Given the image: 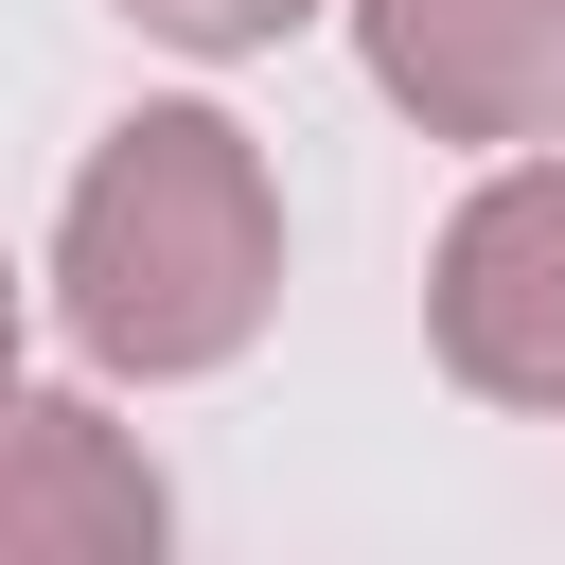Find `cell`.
Returning a JSON list of instances; mask_svg holds the SVG:
<instances>
[{
  "label": "cell",
  "instance_id": "obj_4",
  "mask_svg": "<svg viewBox=\"0 0 565 565\" xmlns=\"http://www.w3.org/2000/svg\"><path fill=\"white\" fill-rule=\"evenodd\" d=\"M177 530L141 424H106L88 388H0V565H141Z\"/></svg>",
  "mask_w": 565,
  "mask_h": 565
},
{
  "label": "cell",
  "instance_id": "obj_5",
  "mask_svg": "<svg viewBox=\"0 0 565 565\" xmlns=\"http://www.w3.org/2000/svg\"><path fill=\"white\" fill-rule=\"evenodd\" d=\"M141 35H177V53H265V35H300L318 0H124Z\"/></svg>",
  "mask_w": 565,
  "mask_h": 565
},
{
  "label": "cell",
  "instance_id": "obj_3",
  "mask_svg": "<svg viewBox=\"0 0 565 565\" xmlns=\"http://www.w3.org/2000/svg\"><path fill=\"white\" fill-rule=\"evenodd\" d=\"M353 53L424 141H565V0H353Z\"/></svg>",
  "mask_w": 565,
  "mask_h": 565
},
{
  "label": "cell",
  "instance_id": "obj_6",
  "mask_svg": "<svg viewBox=\"0 0 565 565\" xmlns=\"http://www.w3.org/2000/svg\"><path fill=\"white\" fill-rule=\"evenodd\" d=\"M0 388H18V265H0Z\"/></svg>",
  "mask_w": 565,
  "mask_h": 565
},
{
  "label": "cell",
  "instance_id": "obj_1",
  "mask_svg": "<svg viewBox=\"0 0 565 565\" xmlns=\"http://www.w3.org/2000/svg\"><path fill=\"white\" fill-rule=\"evenodd\" d=\"M282 300V177L230 106H124L53 212V318L88 371H230Z\"/></svg>",
  "mask_w": 565,
  "mask_h": 565
},
{
  "label": "cell",
  "instance_id": "obj_2",
  "mask_svg": "<svg viewBox=\"0 0 565 565\" xmlns=\"http://www.w3.org/2000/svg\"><path fill=\"white\" fill-rule=\"evenodd\" d=\"M424 335L477 406H565V141H512L459 194V230L424 265Z\"/></svg>",
  "mask_w": 565,
  "mask_h": 565
}]
</instances>
